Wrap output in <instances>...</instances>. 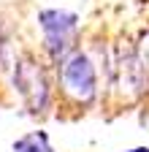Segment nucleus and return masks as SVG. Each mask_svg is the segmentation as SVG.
I'll return each instance as SVG.
<instances>
[{
  "mask_svg": "<svg viewBox=\"0 0 149 152\" xmlns=\"http://www.w3.org/2000/svg\"><path fill=\"white\" fill-rule=\"evenodd\" d=\"M14 84L19 90L22 101L27 106V111L33 117H41V114L49 111L52 103V84H49V76L46 68L35 60L33 52H22L14 63Z\"/></svg>",
  "mask_w": 149,
  "mask_h": 152,
  "instance_id": "obj_2",
  "label": "nucleus"
},
{
  "mask_svg": "<svg viewBox=\"0 0 149 152\" xmlns=\"http://www.w3.org/2000/svg\"><path fill=\"white\" fill-rule=\"evenodd\" d=\"M38 25L44 30V46L52 57L54 65H60L65 57L76 49V30H79V19L71 11L60 8H44L38 11Z\"/></svg>",
  "mask_w": 149,
  "mask_h": 152,
  "instance_id": "obj_3",
  "label": "nucleus"
},
{
  "mask_svg": "<svg viewBox=\"0 0 149 152\" xmlns=\"http://www.w3.org/2000/svg\"><path fill=\"white\" fill-rule=\"evenodd\" d=\"M136 52H138V57H141L144 68L149 71V30H146V33H141V41L136 44Z\"/></svg>",
  "mask_w": 149,
  "mask_h": 152,
  "instance_id": "obj_6",
  "label": "nucleus"
},
{
  "mask_svg": "<svg viewBox=\"0 0 149 152\" xmlns=\"http://www.w3.org/2000/svg\"><path fill=\"white\" fill-rule=\"evenodd\" d=\"M114 87L125 101H136L149 90V71L144 68L136 46L119 44L114 57Z\"/></svg>",
  "mask_w": 149,
  "mask_h": 152,
  "instance_id": "obj_4",
  "label": "nucleus"
},
{
  "mask_svg": "<svg viewBox=\"0 0 149 152\" xmlns=\"http://www.w3.org/2000/svg\"><path fill=\"white\" fill-rule=\"evenodd\" d=\"M14 152H54V147L49 144V136L44 130H33L14 141Z\"/></svg>",
  "mask_w": 149,
  "mask_h": 152,
  "instance_id": "obj_5",
  "label": "nucleus"
},
{
  "mask_svg": "<svg viewBox=\"0 0 149 152\" xmlns=\"http://www.w3.org/2000/svg\"><path fill=\"white\" fill-rule=\"evenodd\" d=\"M127 152H149V147H136V149H127Z\"/></svg>",
  "mask_w": 149,
  "mask_h": 152,
  "instance_id": "obj_7",
  "label": "nucleus"
},
{
  "mask_svg": "<svg viewBox=\"0 0 149 152\" xmlns=\"http://www.w3.org/2000/svg\"><path fill=\"white\" fill-rule=\"evenodd\" d=\"M60 73V92L65 98H71L79 106H89L98 98V71L95 63L87 52H81L79 46L73 49L65 60L57 65Z\"/></svg>",
  "mask_w": 149,
  "mask_h": 152,
  "instance_id": "obj_1",
  "label": "nucleus"
}]
</instances>
